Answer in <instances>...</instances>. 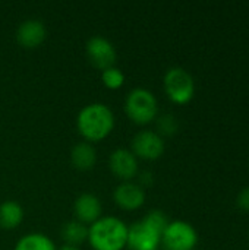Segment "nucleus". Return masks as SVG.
<instances>
[{
  "mask_svg": "<svg viewBox=\"0 0 249 250\" xmlns=\"http://www.w3.org/2000/svg\"><path fill=\"white\" fill-rule=\"evenodd\" d=\"M23 220V208L16 201H4L0 204V226L15 229Z\"/></svg>",
  "mask_w": 249,
  "mask_h": 250,
  "instance_id": "nucleus-15",
  "label": "nucleus"
},
{
  "mask_svg": "<svg viewBox=\"0 0 249 250\" xmlns=\"http://www.w3.org/2000/svg\"><path fill=\"white\" fill-rule=\"evenodd\" d=\"M236 205H238V208H239L242 212L249 214V186H247L245 189H242V190L238 193Z\"/></svg>",
  "mask_w": 249,
  "mask_h": 250,
  "instance_id": "nucleus-20",
  "label": "nucleus"
},
{
  "mask_svg": "<svg viewBox=\"0 0 249 250\" xmlns=\"http://www.w3.org/2000/svg\"><path fill=\"white\" fill-rule=\"evenodd\" d=\"M79 133L88 141H101L114 126V114L103 103H91L81 108L76 119Z\"/></svg>",
  "mask_w": 249,
  "mask_h": 250,
  "instance_id": "nucleus-1",
  "label": "nucleus"
},
{
  "mask_svg": "<svg viewBox=\"0 0 249 250\" xmlns=\"http://www.w3.org/2000/svg\"><path fill=\"white\" fill-rule=\"evenodd\" d=\"M161 236L156 233L142 220L128 227L126 246L131 250H158Z\"/></svg>",
  "mask_w": 249,
  "mask_h": 250,
  "instance_id": "nucleus-8",
  "label": "nucleus"
},
{
  "mask_svg": "<svg viewBox=\"0 0 249 250\" xmlns=\"http://www.w3.org/2000/svg\"><path fill=\"white\" fill-rule=\"evenodd\" d=\"M62 239L65 240V245L79 246L88 239V229L85 224H82L78 220L66 221L60 229Z\"/></svg>",
  "mask_w": 249,
  "mask_h": 250,
  "instance_id": "nucleus-14",
  "label": "nucleus"
},
{
  "mask_svg": "<svg viewBox=\"0 0 249 250\" xmlns=\"http://www.w3.org/2000/svg\"><path fill=\"white\" fill-rule=\"evenodd\" d=\"M142 221L147 224V226H150L156 233H158L160 236L164 233V230L167 229V226H169V218L166 217V214L163 212V211H160V209H153V211H150L144 218H142Z\"/></svg>",
  "mask_w": 249,
  "mask_h": 250,
  "instance_id": "nucleus-17",
  "label": "nucleus"
},
{
  "mask_svg": "<svg viewBox=\"0 0 249 250\" xmlns=\"http://www.w3.org/2000/svg\"><path fill=\"white\" fill-rule=\"evenodd\" d=\"M114 202L128 211L138 209L139 207L144 205L145 202V192L141 185L134 183V182H123L114 189L113 193Z\"/></svg>",
  "mask_w": 249,
  "mask_h": 250,
  "instance_id": "nucleus-9",
  "label": "nucleus"
},
{
  "mask_svg": "<svg viewBox=\"0 0 249 250\" xmlns=\"http://www.w3.org/2000/svg\"><path fill=\"white\" fill-rule=\"evenodd\" d=\"M110 170L120 179L129 182L138 173V161L135 154L126 148H117L110 155Z\"/></svg>",
  "mask_w": 249,
  "mask_h": 250,
  "instance_id": "nucleus-10",
  "label": "nucleus"
},
{
  "mask_svg": "<svg viewBox=\"0 0 249 250\" xmlns=\"http://www.w3.org/2000/svg\"><path fill=\"white\" fill-rule=\"evenodd\" d=\"M125 110L131 120L139 125L150 123L157 117L158 105L156 95L147 88L132 89L125 100Z\"/></svg>",
  "mask_w": 249,
  "mask_h": 250,
  "instance_id": "nucleus-3",
  "label": "nucleus"
},
{
  "mask_svg": "<svg viewBox=\"0 0 249 250\" xmlns=\"http://www.w3.org/2000/svg\"><path fill=\"white\" fill-rule=\"evenodd\" d=\"M88 240L95 250H122L128 242V226L117 217H100L90 226Z\"/></svg>",
  "mask_w": 249,
  "mask_h": 250,
  "instance_id": "nucleus-2",
  "label": "nucleus"
},
{
  "mask_svg": "<svg viewBox=\"0 0 249 250\" xmlns=\"http://www.w3.org/2000/svg\"><path fill=\"white\" fill-rule=\"evenodd\" d=\"M75 215L82 224L95 223L103 211L100 199L94 193H81L73 204Z\"/></svg>",
  "mask_w": 249,
  "mask_h": 250,
  "instance_id": "nucleus-11",
  "label": "nucleus"
},
{
  "mask_svg": "<svg viewBox=\"0 0 249 250\" xmlns=\"http://www.w3.org/2000/svg\"><path fill=\"white\" fill-rule=\"evenodd\" d=\"M164 89L169 98L176 104H186L195 94L192 75L183 67H170L164 75Z\"/></svg>",
  "mask_w": 249,
  "mask_h": 250,
  "instance_id": "nucleus-4",
  "label": "nucleus"
},
{
  "mask_svg": "<svg viewBox=\"0 0 249 250\" xmlns=\"http://www.w3.org/2000/svg\"><path fill=\"white\" fill-rule=\"evenodd\" d=\"M157 127H158V135L161 133V135L170 136V135L176 133V130H178V122H176V119H175L173 114H163L157 120Z\"/></svg>",
  "mask_w": 249,
  "mask_h": 250,
  "instance_id": "nucleus-19",
  "label": "nucleus"
},
{
  "mask_svg": "<svg viewBox=\"0 0 249 250\" xmlns=\"http://www.w3.org/2000/svg\"><path fill=\"white\" fill-rule=\"evenodd\" d=\"M70 161H72L73 167H76L79 170L91 168L97 161L95 148L90 142H85V141L76 144L70 151Z\"/></svg>",
  "mask_w": 249,
  "mask_h": 250,
  "instance_id": "nucleus-13",
  "label": "nucleus"
},
{
  "mask_svg": "<svg viewBox=\"0 0 249 250\" xmlns=\"http://www.w3.org/2000/svg\"><path fill=\"white\" fill-rule=\"evenodd\" d=\"M101 81H103V83L107 88L116 89V88H119V86L123 85L125 75H123V72L119 67L112 66V67H107V69L101 70Z\"/></svg>",
  "mask_w": 249,
  "mask_h": 250,
  "instance_id": "nucleus-18",
  "label": "nucleus"
},
{
  "mask_svg": "<svg viewBox=\"0 0 249 250\" xmlns=\"http://www.w3.org/2000/svg\"><path fill=\"white\" fill-rule=\"evenodd\" d=\"M160 243L164 250H194L198 243V234L189 223L176 220L169 223Z\"/></svg>",
  "mask_w": 249,
  "mask_h": 250,
  "instance_id": "nucleus-5",
  "label": "nucleus"
},
{
  "mask_svg": "<svg viewBox=\"0 0 249 250\" xmlns=\"http://www.w3.org/2000/svg\"><path fill=\"white\" fill-rule=\"evenodd\" d=\"M164 139L154 130H141L132 139V152L135 157L156 160L164 152Z\"/></svg>",
  "mask_w": 249,
  "mask_h": 250,
  "instance_id": "nucleus-6",
  "label": "nucleus"
},
{
  "mask_svg": "<svg viewBox=\"0 0 249 250\" xmlns=\"http://www.w3.org/2000/svg\"><path fill=\"white\" fill-rule=\"evenodd\" d=\"M47 29L40 19H26L23 21L16 31V40L21 45L32 48L40 45L45 38Z\"/></svg>",
  "mask_w": 249,
  "mask_h": 250,
  "instance_id": "nucleus-12",
  "label": "nucleus"
},
{
  "mask_svg": "<svg viewBox=\"0 0 249 250\" xmlns=\"http://www.w3.org/2000/svg\"><path fill=\"white\" fill-rule=\"evenodd\" d=\"M57 250H81L78 246H72V245H63L60 249Z\"/></svg>",
  "mask_w": 249,
  "mask_h": 250,
  "instance_id": "nucleus-22",
  "label": "nucleus"
},
{
  "mask_svg": "<svg viewBox=\"0 0 249 250\" xmlns=\"http://www.w3.org/2000/svg\"><path fill=\"white\" fill-rule=\"evenodd\" d=\"M15 250H57L53 240L43 233H29L21 237Z\"/></svg>",
  "mask_w": 249,
  "mask_h": 250,
  "instance_id": "nucleus-16",
  "label": "nucleus"
},
{
  "mask_svg": "<svg viewBox=\"0 0 249 250\" xmlns=\"http://www.w3.org/2000/svg\"><path fill=\"white\" fill-rule=\"evenodd\" d=\"M87 54H88L90 62L101 70L112 67L117 57L116 48L112 44V41H109L107 38L101 35H94L88 40Z\"/></svg>",
  "mask_w": 249,
  "mask_h": 250,
  "instance_id": "nucleus-7",
  "label": "nucleus"
},
{
  "mask_svg": "<svg viewBox=\"0 0 249 250\" xmlns=\"http://www.w3.org/2000/svg\"><path fill=\"white\" fill-rule=\"evenodd\" d=\"M141 182H142V186H144V185H150V183L153 182V176H151V173H148V171L141 173Z\"/></svg>",
  "mask_w": 249,
  "mask_h": 250,
  "instance_id": "nucleus-21",
  "label": "nucleus"
}]
</instances>
